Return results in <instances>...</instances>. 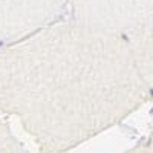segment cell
Returning a JSON list of instances; mask_svg holds the SVG:
<instances>
[{
  "instance_id": "1",
  "label": "cell",
  "mask_w": 153,
  "mask_h": 153,
  "mask_svg": "<svg viewBox=\"0 0 153 153\" xmlns=\"http://www.w3.org/2000/svg\"><path fill=\"white\" fill-rule=\"evenodd\" d=\"M0 46H2V43H0Z\"/></svg>"
}]
</instances>
